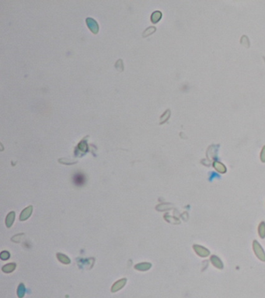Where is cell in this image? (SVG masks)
<instances>
[{"label": "cell", "instance_id": "cell-1", "mask_svg": "<svg viewBox=\"0 0 265 298\" xmlns=\"http://www.w3.org/2000/svg\"><path fill=\"white\" fill-rule=\"evenodd\" d=\"M73 183L76 186H82L86 183V176L82 172H77L73 175Z\"/></svg>", "mask_w": 265, "mask_h": 298}, {"label": "cell", "instance_id": "cell-2", "mask_svg": "<svg viewBox=\"0 0 265 298\" xmlns=\"http://www.w3.org/2000/svg\"><path fill=\"white\" fill-rule=\"evenodd\" d=\"M254 250L255 251L256 255L257 257L260 259L261 261H265V253L263 251V248H261L260 245L257 243L256 241L254 242Z\"/></svg>", "mask_w": 265, "mask_h": 298}, {"label": "cell", "instance_id": "cell-3", "mask_svg": "<svg viewBox=\"0 0 265 298\" xmlns=\"http://www.w3.org/2000/svg\"><path fill=\"white\" fill-rule=\"evenodd\" d=\"M194 251H196L198 255L202 256V257H206L209 255V251H208L204 247L200 246V245H194Z\"/></svg>", "mask_w": 265, "mask_h": 298}, {"label": "cell", "instance_id": "cell-4", "mask_svg": "<svg viewBox=\"0 0 265 298\" xmlns=\"http://www.w3.org/2000/svg\"><path fill=\"white\" fill-rule=\"evenodd\" d=\"M125 283H126V279H121V280L117 281V282H116L113 285L112 288H111V292H112V293H115L117 290H121V289L125 285Z\"/></svg>", "mask_w": 265, "mask_h": 298}, {"label": "cell", "instance_id": "cell-5", "mask_svg": "<svg viewBox=\"0 0 265 298\" xmlns=\"http://www.w3.org/2000/svg\"><path fill=\"white\" fill-rule=\"evenodd\" d=\"M32 213V206H28L27 208H26L25 210H24L21 215V220H25L30 217V215Z\"/></svg>", "mask_w": 265, "mask_h": 298}, {"label": "cell", "instance_id": "cell-6", "mask_svg": "<svg viewBox=\"0 0 265 298\" xmlns=\"http://www.w3.org/2000/svg\"><path fill=\"white\" fill-rule=\"evenodd\" d=\"M211 261H212V264H213L215 266H216L217 268L222 269L223 267L222 263L221 260H220L217 256H212V258H211Z\"/></svg>", "mask_w": 265, "mask_h": 298}, {"label": "cell", "instance_id": "cell-7", "mask_svg": "<svg viewBox=\"0 0 265 298\" xmlns=\"http://www.w3.org/2000/svg\"><path fill=\"white\" fill-rule=\"evenodd\" d=\"M14 217H15V214L14 212H11L8 214L7 217V220H6V223H7V226L10 228V226L12 225V224L13 223V220H14Z\"/></svg>", "mask_w": 265, "mask_h": 298}, {"label": "cell", "instance_id": "cell-8", "mask_svg": "<svg viewBox=\"0 0 265 298\" xmlns=\"http://www.w3.org/2000/svg\"><path fill=\"white\" fill-rule=\"evenodd\" d=\"M15 267H16V265L15 264H8V265H5V266L2 268V271L5 272V273H11L12 271L15 269Z\"/></svg>", "mask_w": 265, "mask_h": 298}, {"label": "cell", "instance_id": "cell-9", "mask_svg": "<svg viewBox=\"0 0 265 298\" xmlns=\"http://www.w3.org/2000/svg\"><path fill=\"white\" fill-rule=\"evenodd\" d=\"M57 257H58V260H59L60 262H63V263H65V264H69V263H70V259H69V258L67 257V256L65 255L58 254V255H57Z\"/></svg>", "mask_w": 265, "mask_h": 298}, {"label": "cell", "instance_id": "cell-10", "mask_svg": "<svg viewBox=\"0 0 265 298\" xmlns=\"http://www.w3.org/2000/svg\"><path fill=\"white\" fill-rule=\"evenodd\" d=\"M214 167L220 172H226V167L223 165L222 164H221L220 162H218V161H215L214 163Z\"/></svg>", "mask_w": 265, "mask_h": 298}, {"label": "cell", "instance_id": "cell-11", "mask_svg": "<svg viewBox=\"0 0 265 298\" xmlns=\"http://www.w3.org/2000/svg\"><path fill=\"white\" fill-rule=\"evenodd\" d=\"M161 16H162L161 12H159V11H156V12H155L152 15V21H153V23H156V22H158L160 20Z\"/></svg>", "mask_w": 265, "mask_h": 298}, {"label": "cell", "instance_id": "cell-12", "mask_svg": "<svg viewBox=\"0 0 265 298\" xmlns=\"http://www.w3.org/2000/svg\"><path fill=\"white\" fill-rule=\"evenodd\" d=\"M259 234L261 237H265V223L262 222L260 224V225L259 226V230H258Z\"/></svg>", "mask_w": 265, "mask_h": 298}, {"label": "cell", "instance_id": "cell-13", "mask_svg": "<svg viewBox=\"0 0 265 298\" xmlns=\"http://www.w3.org/2000/svg\"><path fill=\"white\" fill-rule=\"evenodd\" d=\"M151 265L148 263H144V264H139V265H135V269L139 270H147L150 268Z\"/></svg>", "mask_w": 265, "mask_h": 298}, {"label": "cell", "instance_id": "cell-14", "mask_svg": "<svg viewBox=\"0 0 265 298\" xmlns=\"http://www.w3.org/2000/svg\"><path fill=\"white\" fill-rule=\"evenodd\" d=\"M155 30H156V28H155V27H149V28H148V29H147L146 30H145V32L144 33L143 37H147V36H148V35H149V34H153V33L154 32Z\"/></svg>", "mask_w": 265, "mask_h": 298}, {"label": "cell", "instance_id": "cell-15", "mask_svg": "<svg viewBox=\"0 0 265 298\" xmlns=\"http://www.w3.org/2000/svg\"><path fill=\"white\" fill-rule=\"evenodd\" d=\"M169 116H170V110H167V111L165 113H164L163 116H161V121H160L161 124H162V123H163V122H165V121L167 120V119H168Z\"/></svg>", "mask_w": 265, "mask_h": 298}, {"label": "cell", "instance_id": "cell-16", "mask_svg": "<svg viewBox=\"0 0 265 298\" xmlns=\"http://www.w3.org/2000/svg\"><path fill=\"white\" fill-rule=\"evenodd\" d=\"M260 158H261L262 161L265 162V146L263 147V150L261 151V155H260Z\"/></svg>", "mask_w": 265, "mask_h": 298}]
</instances>
